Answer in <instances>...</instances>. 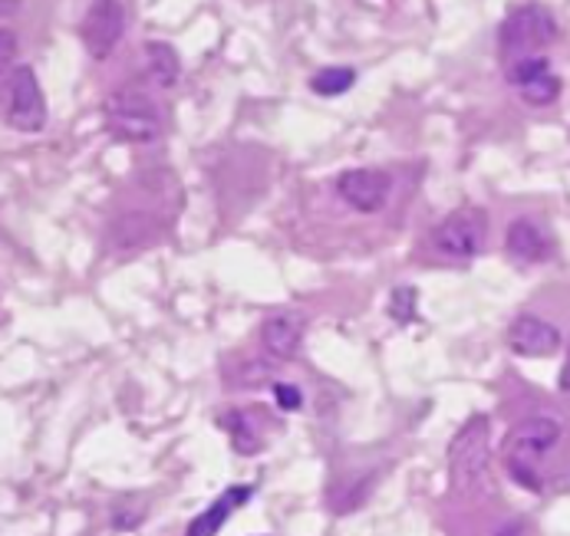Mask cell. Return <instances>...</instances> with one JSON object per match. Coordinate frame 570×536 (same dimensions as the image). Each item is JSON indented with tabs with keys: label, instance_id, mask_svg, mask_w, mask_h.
Here are the masks:
<instances>
[{
	"label": "cell",
	"instance_id": "10",
	"mask_svg": "<svg viewBox=\"0 0 570 536\" xmlns=\"http://www.w3.org/2000/svg\"><path fill=\"white\" fill-rule=\"evenodd\" d=\"M504 339H508V349L521 359H551L564 346L561 329L554 322H548L544 316H534V312L514 316Z\"/></svg>",
	"mask_w": 570,
	"mask_h": 536
},
{
	"label": "cell",
	"instance_id": "18",
	"mask_svg": "<svg viewBox=\"0 0 570 536\" xmlns=\"http://www.w3.org/2000/svg\"><path fill=\"white\" fill-rule=\"evenodd\" d=\"M271 391H274V405L281 411H301L304 408V391L297 385L271 383Z\"/></svg>",
	"mask_w": 570,
	"mask_h": 536
},
{
	"label": "cell",
	"instance_id": "13",
	"mask_svg": "<svg viewBox=\"0 0 570 536\" xmlns=\"http://www.w3.org/2000/svg\"><path fill=\"white\" fill-rule=\"evenodd\" d=\"M250 497H254V484H232L222 497H215V504L205 510V514H198L191 524H188V536H215L222 534V527L232 520V514L235 510H242L245 504H250Z\"/></svg>",
	"mask_w": 570,
	"mask_h": 536
},
{
	"label": "cell",
	"instance_id": "16",
	"mask_svg": "<svg viewBox=\"0 0 570 536\" xmlns=\"http://www.w3.org/2000/svg\"><path fill=\"white\" fill-rule=\"evenodd\" d=\"M360 73L353 67H326V70H317L311 77V92L324 96V99H333V96H343L356 86Z\"/></svg>",
	"mask_w": 570,
	"mask_h": 536
},
{
	"label": "cell",
	"instance_id": "3",
	"mask_svg": "<svg viewBox=\"0 0 570 536\" xmlns=\"http://www.w3.org/2000/svg\"><path fill=\"white\" fill-rule=\"evenodd\" d=\"M558 37H561L558 17L544 3L528 0L504 13V20L498 27V53L504 63H514L521 57H534V53L548 50Z\"/></svg>",
	"mask_w": 570,
	"mask_h": 536
},
{
	"label": "cell",
	"instance_id": "11",
	"mask_svg": "<svg viewBox=\"0 0 570 536\" xmlns=\"http://www.w3.org/2000/svg\"><path fill=\"white\" fill-rule=\"evenodd\" d=\"M504 254L521 267L548 264L554 257V234L538 218H514L504 230Z\"/></svg>",
	"mask_w": 570,
	"mask_h": 536
},
{
	"label": "cell",
	"instance_id": "5",
	"mask_svg": "<svg viewBox=\"0 0 570 536\" xmlns=\"http://www.w3.org/2000/svg\"><path fill=\"white\" fill-rule=\"evenodd\" d=\"M429 247L435 257L449 264H472L489 247V211L485 208H459L445 221L429 230Z\"/></svg>",
	"mask_w": 570,
	"mask_h": 536
},
{
	"label": "cell",
	"instance_id": "6",
	"mask_svg": "<svg viewBox=\"0 0 570 536\" xmlns=\"http://www.w3.org/2000/svg\"><path fill=\"white\" fill-rule=\"evenodd\" d=\"M47 92L40 86V79L33 73V67L17 63L7 73V126L20 136H37L47 129Z\"/></svg>",
	"mask_w": 570,
	"mask_h": 536
},
{
	"label": "cell",
	"instance_id": "17",
	"mask_svg": "<svg viewBox=\"0 0 570 536\" xmlns=\"http://www.w3.org/2000/svg\"><path fill=\"white\" fill-rule=\"evenodd\" d=\"M386 312L393 316V322H396V326H409V322H415V319H419V294H415V287H409V284L393 287Z\"/></svg>",
	"mask_w": 570,
	"mask_h": 536
},
{
	"label": "cell",
	"instance_id": "2",
	"mask_svg": "<svg viewBox=\"0 0 570 536\" xmlns=\"http://www.w3.org/2000/svg\"><path fill=\"white\" fill-rule=\"evenodd\" d=\"M102 122L109 139L122 146H149L163 136L159 102L142 86H122L109 92L102 102Z\"/></svg>",
	"mask_w": 570,
	"mask_h": 536
},
{
	"label": "cell",
	"instance_id": "1",
	"mask_svg": "<svg viewBox=\"0 0 570 536\" xmlns=\"http://www.w3.org/2000/svg\"><path fill=\"white\" fill-rule=\"evenodd\" d=\"M564 438V425L551 415H531L524 421H518L508 438H504V467L508 477L531 490L541 494L544 490V460L554 455V448Z\"/></svg>",
	"mask_w": 570,
	"mask_h": 536
},
{
	"label": "cell",
	"instance_id": "12",
	"mask_svg": "<svg viewBox=\"0 0 570 536\" xmlns=\"http://www.w3.org/2000/svg\"><path fill=\"white\" fill-rule=\"evenodd\" d=\"M304 332H307V316L297 309H274L271 316H264L261 322V346L267 356L291 363L297 359L301 346H304Z\"/></svg>",
	"mask_w": 570,
	"mask_h": 536
},
{
	"label": "cell",
	"instance_id": "19",
	"mask_svg": "<svg viewBox=\"0 0 570 536\" xmlns=\"http://www.w3.org/2000/svg\"><path fill=\"white\" fill-rule=\"evenodd\" d=\"M558 388H561V395H570V343H568V363H564V369H561V376H558Z\"/></svg>",
	"mask_w": 570,
	"mask_h": 536
},
{
	"label": "cell",
	"instance_id": "9",
	"mask_svg": "<svg viewBox=\"0 0 570 536\" xmlns=\"http://www.w3.org/2000/svg\"><path fill=\"white\" fill-rule=\"evenodd\" d=\"M336 195L360 215H376L393 195V175L380 168H350L336 178Z\"/></svg>",
	"mask_w": 570,
	"mask_h": 536
},
{
	"label": "cell",
	"instance_id": "15",
	"mask_svg": "<svg viewBox=\"0 0 570 536\" xmlns=\"http://www.w3.org/2000/svg\"><path fill=\"white\" fill-rule=\"evenodd\" d=\"M146 70H149V77L156 79L163 89L175 86L178 77H181V60H178L175 47L165 43V40H149L146 43Z\"/></svg>",
	"mask_w": 570,
	"mask_h": 536
},
{
	"label": "cell",
	"instance_id": "8",
	"mask_svg": "<svg viewBox=\"0 0 570 536\" xmlns=\"http://www.w3.org/2000/svg\"><path fill=\"white\" fill-rule=\"evenodd\" d=\"M504 79H508V86L518 89V96L528 106H538V109L541 106H554L561 99V89H564V82L551 70V60L544 53L504 63Z\"/></svg>",
	"mask_w": 570,
	"mask_h": 536
},
{
	"label": "cell",
	"instance_id": "7",
	"mask_svg": "<svg viewBox=\"0 0 570 536\" xmlns=\"http://www.w3.org/2000/svg\"><path fill=\"white\" fill-rule=\"evenodd\" d=\"M126 23H129V13H126L122 0H89V7H86V13H82L80 20L82 50L96 63L109 60L112 50L126 37Z\"/></svg>",
	"mask_w": 570,
	"mask_h": 536
},
{
	"label": "cell",
	"instance_id": "4",
	"mask_svg": "<svg viewBox=\"0 0 570 536\" xmlns=\"http://www.w3.org/2000/svg\"><path fill=\"white\" fill-rule=\"evenodd\" d=\"M491 418L489 415H472L459 435L449 445V484L452 494H475L482 480L489 477L491 467Z\"/></svg>",
	"mask_w": 570,
	"mask_h": 536
},
{
	"label": "cell",
	"instance_id": "14",
	"mask_svg": "<svg viewBox=\"0 0 570 536\" xmlns=\"http://www.w3.org/2000/svg\"><path fill=\"white\" fill-rule=\"evenodd\" d=\"M218 428H225L232 435V445L238 455H257L264 448V438H261L257 425L250 421V411L245 408H228L225 415H218Z\"/></svg>",
	"mask_w": 570,
	"mask_h": 536
}]
</instances>
